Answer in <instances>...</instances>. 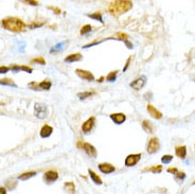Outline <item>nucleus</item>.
<instances>
[{"label":"nucleus","mask_w":195,"mask_h":194,"mask_svg":"<svg viewBox=\"0 0 195 194\" xmlns=\"http://www.w3.org/2000/svg\"><path fill=\"white\" fill-rule=\"evenodd\" d=\"M141 157H142L141 154H129V155L125 158V161H124L125 166H128V168H129V166H136L138 162H139V160L141 159Z\"/></svg>","instance_id":"obj_6"},{"label":"nucleus","mask_w":195,"mask_h":194,"mask_svg":"<svg viewBox=\"0 0 195 194\" xmlns=\"http://www.w3.org/2000/svg\"><path fill=\"white\" fill-rule=\"evenodd\" d=\"M44 179L46 180V183H52L58 179V173L56 172V171H52V170L47 171V172L44 174Z\"/></svg>","instance_id":"obj_10"},{"label":"nucleus","mask_w":195,"mask_h":194,"mask_svg":"<svg viewBox=\"0 0 195 194\" xmlns=\"http://www.w3.org/2000/svg\"><path fill=\"white\" fill-rule=\"evenodd\" d=\"M133 7V2L130 0H113L108 6V12L115 17H119L126 13Z\"/></svg>","instance_id":"obj_1"},{"label":"nucleus","mask_w":195,"mask_h":194,"mask_svg":"<svg viewBox=\"0 0 195 194\" xmlns=\"http://www.w3.org/2000/svg\"><path fill=\"white\" fill-rule=\"evenodd\" d=\"M6 188H0V194H6Z\"/></svg>","instance_id":"obj_40"},{"label":"nucleus","mask_w":195,"mask_h":194,"mask_svg":"<svg viewBox=\"0 0 195 194\" xmlns=\"http://www.w3.org/2000/svg\"><path fill=\"white\" fill-rule=\"evenodd\" d=\"M34 115L38 119H45L48 116V108L45 104L36 103L34 106Z\"/></svg>","instance_id":"obj_4"},{"label":"nucleus","mask_w":195,"mask_h":194,"mask_svg":"<svg viewBox=\"0 0 195 194\" xmlns=\"http://www.w3.org/2000/svg\"><path fill=\"white\" fill-rule=\"evenodd\" d=\"M24 4H28V6H38V2L36 0H19Z\"/></svg>","instance_id":"obj_31"},{"label":"nucleus","mask_w":195,"mask_h":194,"mask_svg":"<svg viewBox=\"0 0 195 194\" xmlns=\"http://www.w3.org/2000/svg\"><path fill=\"white\" fill-rule=\"evenodd\" d=\"M78 146L80 149H83L84 151H85V153L87 154L89 157L91 158H95L98 155V152L95 150V148L92 145V144L90 143H87V142H78Z\"/></svg>","instance_id":"obj_3"},{"label":"nucleus","mask_w":195,"mask_h":194,"mask_svg":"<svg viewBox=\"0 0 195 194\" xmlns=\"http://www.w3.org/2000/svg\"><path fill=\"white\" fill-rule=\"evenodd\" d=\"M75 73H76V75H78V78L85 80V81H88V82L95 81V75H93V74L91 73L90 71L84 70V69H76Z\"/></svg>","instance_id":"obj_8"},{"label":"nucleus","mask_w":195,"mask_h":194,"mask_svg":"<svg viewBox=\"0 0 195 194\" xmlns=\"http://www.w3.org/2000/svg\"><path fill=\"white\" fill-rule=\"evenodd\" d=\"M64 189H65V190L69 193L75 192V186L72 181H67V183H65V185H64Z\"/></svg>","instance_id":"obj_21"},{"label":"nucleus","mask_w":195,"mask_h":194,"mask_svg":"<svg viewBox=\"0 0 195 194\" xmlns=\"http://www.w3.org/2000/svg\"><path fill=\"white\" fill-rule=\"evenodd\" d=\"M175 154H176L177 157L179 158H186L187 156V148L184 145H181V146H177L176 149H175Z\"/></svg>","instance_id":"obj_16"},{"label":"nucleus","mask_w":195,"mask_h":194,"mask_svg":"<svg viewBox=\"0 0 195 194\" xmlns=\"http://www.w3.org/2000/svg\"><path fill=\"white\" fill-rule=\"evenodd\" d=\"M127 38H128V36H127V34H125V33H117V35H116V39L121 41H127Z\"/></svg>","instance_id":"obj_30"},{"label":"nucleus","mask_w":195,"mask_h":194,"mask_svg":"<svg viewBox=\"0 0 195 194\" xmlns=\"http://www.w3.org/2000/svg\"><path fill=\"white\" fill-rule=\"evenodd\" d=\"M95 117H90L88 120H86L85 122L83 123L82 125V131L84 134H88L89 131H91V129L95 127Z\"/></svg>","instance_id":"obj_9"},{"label":"nucleus","mask_w":195,"mask_h":194,"mask_svg":"<svg viewBox=\"0 0 195 194\" xmlns=\"http://www.w3.org/2000/svg\"><path fill=\"white\" fill-rule=\"evenodd\" d=\"M0 85L11 86V87H14V88H17V84L13 81V80H11V79H9V78L0 80Z\"/></svg>","instance_id":"obj_18"},{"label":"nucleus","mask_w":195,"mask_h":194,"mask_svg":"<svg viewBox=\"0 0 195 194\" xmlns=\"http://www.w3.org/2000/svg\"><path fill=\"white\" fill-rule=\"evenodd\" d=\"M167 172L172 173V174H174V175H175V174L178 172V169H177V168H169V169H167Z\"/></svg>","instance_id":"obj_38"},{"label":"nucleus","mask_w":195,"mask_h":194,"mask_svg":"<svg viewBox=\"0 0 195 194\" xmlns=\"http://www.w3.org/2000/svg\"><path fill=\"white\" fill-rule=\"evenodd\" d=\"M193 185H195V180H194V183H193Z\"/></svg>","instance_id":"obj_42"},{"label":"nucleus","mask_w":195,"mask_h":194,"mask_svg":"<svg viewBox=\"0 0 195 194\" xmlns=\"http://www.w3.org/2000/svg\"><path fill=\"white\" fill-rule=\"evenodd\" d=\"M117 74H118V71L109 72V73L107 74V76H106V81L107 82H115L116 79H117Z\"/></svg>","instance_id":"obj_27"},{"label":"nucleus","mask_w":195,"mask_h":194,"mask_svg":"<svg viewBox=\"0 0 195 194\" xmlns=\"http://www.w3.org/2000/svg\"><path fill=\"white\" fill-rule=\"evenodd\" d=\"M160 149V143H159V139L157 137H153V138L150 139L149 144H147V153L149 154H155L159 151Z\"/></svg>","instance_id":"obj_5"},{"label":"nucleus","mask_w":195,"mask_h":194,"mask_svg":"<svg viewBox=\"0 0 195 194\" xmlns=\"http://www.w3.org/2000/svg\"><path fill=\"white\" fill-rule=\"evenodd\" d=\"M2 27L10 32L14 33H20V32L26 31L27 24L17 17H6L1 22Z\"/></svg>","instance_id":"obj_2"},{"label":"nucleus","mask_w":195,"mask_h":194,"mask_svg":"<svg viewBox=\"0 0 195 194\" xmlns=\"http://www.w3.org/2000/svg\"><path fill=\"white\" fill-rule=\"evenodd\" d=\"M173 160V156L172 155H163L161 157V162L165 163V165H169L170 162Z\"/></svg>","instance_id":"obj_29"},{"label":"nucleus","mask_w":195,"mask_h":194,"mask_svg":"<svg viewBox=\"0 0 195 194\" xmlns=\"http://www.w3.org/2000/svg\"><path fill=\"white\" fill-rule=\"evenodd\" d=\"M184 178H186V173L184 172H177L175 174V179L178 181V183H181Z\"/></svg>","instance_id":"obj_28"},{"label":"nucleus","mask_w":195,"mask_h":194,"mask_svg":"<svg viewBox=\"0 0 195 194\" xmlns=\"http://www.w3.org/2000/svg\"><path fill=\"white\" fill-rule=\"evenodd\" d=\"M51 86H52V83L49 80H45L41 83H39V90H49Z\"/></svg>","instance_id":"obj_19"},{"label":"nucleus","mask_w":195,"mask_h":194,"mask_svg":"<svg viewBox=\"0 0 195 194\" xmlns=\"http://www.w3.org/2000/svg\"><path fill=\"white\" fill-rule=\"evenodd\" d=\"M124 44L126 45V47H127L128 49H133V48H134L133 44H132V43H129V41H128V39H127V41H124Z\"/></svg>","instance_id":"obj_39"},{"label":"nucleus","mask_w":195,"mask_h":194,"mask_svg":"<svg viewBox=\"0 0 195 194\" xmlns=\"http://www.w3.org/2000/svg\"><path fill=\"white\" fill-rule=\"evenodd\" d=\"M145 85H146V76L145 75L139 76V78H137L135 81H133L132 83L129 84V86L132 87L133 89H135V90H140V89H142Z\"/></svg>","instance_id":"obj_7"},{"label":"nucleus","mask_w":195,"mask_h":194,"mask_svg":"<svg viewBox=\"0 0 195 194\" xmlns=\"http://www.w3.org/2000/svg\"><path fill=\"white\" fill-rule=\"evenodd\" d=\"M31 64H39V65H46V62L45 59H44L43 58H33L31 61Z\"/></svg>","instance_id":"obj_32"},{"label":"nucleus","mask_w":195,"mask_h":194,"mask_svg":"<svg viewBox=\"0 0 195 194\" xmlns=\"http://www.w3.org/2000/svg\"><path fill=\"white\" fill-rule=\"evenodd\" d=\"M28 86L33 90H39V84L36 83V82H31V83H29Z\"/></svg>","instance_id":"obj_33"},{"label":"nucleus","mask_w":195,"mask_h":194,"mask_svg":"<svg viewBox=\"0 0 195 194\" xmlns=\"http://www.w3.org/2000/svg\"><path fill=\"white\" fill-rule=\"evenodd\" d=\"M87 16L89 17V18H91V19H95V20L100 21L101 24H104V21H103L102 14H101L100 12H95V13H92V14H88Z\"/></svg>","instance_id":"obj_22"},{"label":"nucleus","mask_w":195,"mask_h":194,"mask_svg":"<svg viewBox=\"0 0 195 194\" xmlns=\"http://www.w3.org/2000/svg\"><path fill=\"white\" fill-rule=\"evenodd\" d=\"M147 111H149V114L150 115V117H152V118L158 119V120L162 118V114L160 113V111L158 110L157 108H155L153 105H150V104H149V105H147Z\"/></svg>","instance_id":"obj_14"},{"label":"nucleus","mask_w":195,"mask_h":194,"mask_svg":"<svg viewBox=\"0 0 195 194\" xmlns=\"http://www.w3.org/2000/svg\"><path fill=\"white\" fill-rule=\"evenodd\" d=\"M103 80H104V78H103V76H102V78H100V79L98 80V82H99V83H102V82H103Z\"/></svg>","instance_id":"obj_41"},{"label":"nucleus","mask_w":195,"mask_h":194,"mask_svg":"<svg viewBox=\"0 0 195 194\" xmlns=\"http://www.w3.org/2000/svg\"><path fill=\"white\" fill-rule=\"evenodd\" d=\"M88 173H89V176H90L91 180H92L93 183H95V185H102V183H103L102 179H101V177L98 175L97 173L95 172V171H92V170H88Z\"/></svg>","instance_id":"obj_17"},{"label":"nucleus","mask_w":195,"mask_h":194,"mask_svg":"<svg viewBox=\"0 0 195 194\" xmlns=\"http://www.w3.org/2000/svg\"><path fill=\"white\" fill-rule=\"evenodd\" d=\"M142 128L144 129L146 133H153V125L149 120H144L142 122Z\"/></svg>","instance_id":"obj_24"},{"label":"nucleus","mask_w":195,"mask_h":194,"mask_svg":"<svg viewBox=\"0 0 195 194\" xmlns=\"http://www.w3.org/2000/svg\"><path fill=\"white\" fill-rule=\"evenodd\" d=\"M83 58L82 54L80 53H74V54H70V55L66 56L65 58V62L66 63H74V62H78Z\"/></svg>","instance_id":"obj_15"},{"label":"nucleus","mask_w":195,"mask_h":194,"mask_svg":"<svg viewBox=\"0 0 195 194\" xmlns=\"http://www.w3.org/2000/svg\"><path fill=\"white\" fill-rule=\"evenodd\" d=\"M91 29H92V27L90 26V24H85V26H83L82 28H81V35H86V34L90 33L91 32Z\"/></svg>","instance_id":"obj_26"},{"label":"nucleus","mask_w":195,"mask_h":194,"mask_svg":"<svg viewBox=\"0 0 195 194\" xmlns=\"http://www.w3.org/2000/svg\"><path fill=\"white\" fill-rule=\"evenodd\" d=\"M99 170L104 174H110V173L115 172L116 168L112 165H110V163L103 162V163H100V165H99Z\"/></svg>","instance_id":"obj_11"},{"label":"nucleus","mask_w":195,"mask_h":194,"mask_svg":"<svg viewBox=\"0 0 195 194\" xmlns=\"http://www.w3.org/2000/svg\"><path fill=\"white\" fill-rule=\"evenodd\" d=\"M9 70H10V67L0 66V74H1V73H6V72H9Z\"/></svg>","instance_id":"obj_35"},{"label":"nucleus","mask_w":195,"mask_h":194,"mask_svg":"<svg viewBox=\"0 0 195 194\" xmlns=\"http://www.w3.org/2000/svg\"><path fill=\"white\" fill-rule=\"evenodd\" d=\"M36 175V172H34V171H31V172H26V173H23L21 175L18 176V179L20 180H28L30 179L31 177H33V176Z\"/></svg>","instance_id":"obj_20"},{"label":"nucleus","mask_w":195,"mask_h":194,"mask_svg":"<svg viewBox=\"0 0 195 194\" xmlns=\"http://www.w3.org/2000/svg\"><path fill=\"white\" fill-rule=\"evenodd\" d=\"M53 133V127L50 125H48V124H45V125L41 127L40 129V137L41 138H48V137H50L52 135Z\"/></svg>","instance_id":"obj_13"},{"label":"nucleus","mask_w":195,"mask_h":194,"mask_svg":"<svg viewBox=\"0 0 195 194\" xmlns=\"http://www.w3.org/2000/svg\"><path fill=\"white\" fill-rule=\"evenodd\" d=\"M19 70L26 71L27 73H32V71H33V69L30 68V67H28V66H19Z\"/></svg>","instance_id":"obj_34"},{"label":"nucleus","mask_w":195,"mask_h":194,"mask_svg":"<svg viewBox=\"0 0 195 194\" xmlns=\"http://www.w3.org/2000/svg\"><path fill=\"white\" fill-rule=\"evenodd\" d=\"M49 10H52V11L54 12L55 14H61V9H58V7H54V6H49L48 7Z\"/></svg>","instance_id":"obj_36"},{"label":"nucleus","mask_w":195,"mask_h":194,"mask_svg":"<svg viewBox=\"0 0 195 194\" xmlns=\"http://www.w3.org/2000/svg\"><path fill=\"white\" fill-rule=\"evenodd\" d=\"M95 91H84V93H78V97L80 98V100H84V99L86 98H90V97L95 96Z\"/></svg>","instance_id":"obj_23"},{"label":"nucleus","mask_w":195,"mask_h":194,"mask_svg":"<svg viewBox=\"0 0 195 194\" xmlns=\"http://www.w3.org/2000/svg\"><path fill=\"white\" fill-rule=\"evenodd\" d=\"M143 171H144V172H145V171H149V172H153V173H155V174L161 173L162 166H152V168H145Z\"/></svg>","instance_id":"obj_25"},{"label":"nucleus","mask_w":195,"mask_h":194,"mask_svg":"<svg viewBox=\"0 0 195 194\" xmlns=\"http://www.w3.org/2000/svg\"><path fill=\"white\" fill-rule=\"evenodd\" d=\"M130 61H132V56L127 58L126 64H125V67H124V68H123V72H125V71L127 70V68H128V67H129V63H130Z\"/></svg>","instance_id":"obj_37"},{"label":"nucleus","mask_w":195,"mask_h":194,"mask_svg":"<svg viewBox=\"0 0 195 194\" xmlns=\"http://www.w3.org/2000/svg\"><path fill=\"white\" fill-rule=\"evenodd\" d=\"M110 119L113 121V123L116 124H122L125 122L126 120V116L122 113H118V114H112L110 115Z\"/></svg>","instance_id":"obj_12"}]
</instances>
